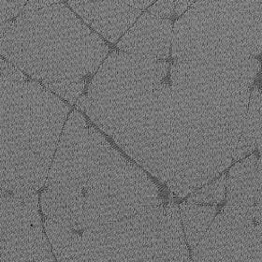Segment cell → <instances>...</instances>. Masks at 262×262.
Returning a JSON list of instances; mask_svg holds the SVG:
<instances>
[{
    "label": "cell",
    "mask_w": 262,
    "mask_h": 262,
    "mask_svg": "<svg viewBox=\"0 0 262 262\" xmlns=\"http://www.w3.org/2000/svg\"><path fill=\"white\" fill-rule=\"evenodd\" d=\"M67 106L38 82H0V188L35 193L46 183Z\"/></svg>",
    "instance_id": "cell-1"
},
{
    "label": "cell",
    "mask_w": 262,
    "mask_h": 262,
    "mask_svg": "<svg viewBox=\"0 0 262 262\" xmlns=\"http://www.w3.org/2000/svg\"><path fill=\"white\" fill-rule=\"evenodd\" d=\"M24 11L0 39V55L42 82L81 81L109 48L64 4Z\"/></svg>",
    "instance_id": "cell-2"
},
{
    "label": "cell",
    "mask_w": 262,
    "mask_h": 262,
    "mask_svg": "<svg viewBox=\"0 0 262 262\" xmlns=\"http://www.w3.org/2000/svg\"><path fill=\"white\" fill-rule=\"evenodd\" d=\"M0 262H56L36 192L0 191Z\"/></svg>",
    "instance_id": "cell-3"
},
{
    "label": "cell",
    "mask_w": 262,
    "mask_h": 262,
    "mask_svg": "<svg viewBox=\"0 0 262 262\" xmlns=\"http://www.w3.org/2000/svg\"><path fill=\"white\" fill-rule=\"evenodd\" d=\"M69 4L111 42H115L140 14L126 1H70Z\"/></svg>",
    "instance_id": "cell-4"
},
{
    "label": "cell",
    "mask_w": 262,
    "mask_h": 262,
    "mask_svg": "<svg viewBox=\"0 0 262 262\" xmlns=\"http://www.w3.org/2000/svg\"><path fill=\"white\" fill-rule=\"evenodd\" d=\"M227 200L240 207L261 206V159L256 155L241 161L226 179Z\"/></svg>",
    "instance_id": "cell-5"
},
{
    "label": "cell",
    "mask_w": 262,
    "mask_h": 262,
    "mask_svg": "<svg viewBox=\"0 0 262 262\" xmlns=\"http://www.w3.org/2000/svg\"><path fill=\"white\" fill-rule=\"evenodd\" d=\"M163 253L166 262H185L190 258L179 208L173 202L169 203L165 208Z\"/></svg>",
    "instance_id": "cell-6"
},
{
    "label": "cell",
    "mask_w": 262,
    "mask_h": 262,
    "mask_svg": "<svg viewBox=\"0 0 262 262\" xmlns=\"http://www.w3.org/2000/svg\"><path fill=\"white\" fill-rule=\"evenodd\" d=\"M255 149H258L261 153V95L258 88H255L252 92L249 109L232 159L238 161L244 159Z\"/></svg>",
    "instance_id": "cell-7"
},
{
    "label": "cell",
    "mask_w": 262,
    "mask_h": 262,
    "mask_svg": "<svg viewBox=\"0 0 262 262\" xmlns=\"http://www.w3.org/2000/svg\"><path fill=\"white\" fill-rule=\"evenodd\" d=\"M179 212L183 230L185 231V238L193 250L202 240L210 225L212 224L217 210L213 206L185 202L181 204Z\"/></svg>",
    "instance_id": "cell-8"
},
{
    "label": "cell",
    "mask_w": 262,
    "mask_h": 262,
    "mask_svg": "<svg viewBox=\"0 0 262 262\" xmlns=\"http://www.w3.org/2000/svg\"><path fill=\"white\" fill-rule=\"evenodd\" d=\"M226 179L227 177L222 175L213 184L207 185L199 191L192 194L187 202L198 204V203H219L224 200L226 192Z\"/></svg>",
    "instance_id": "cell-9"
},
{
    "label": "cell",
    "mask_w": 262,
    "mask_h": 262,
    "mask_svg": "<svg viewBox=\"0 0 262 262\" xmlns=\"http://www.w3.org/2000/svg\"><path fill=\"white\" fill-rule=\"evenodd\" d=\"M42 86L46 89H50L51 91L58 94L62 98H65L67 101L73 104L82 94L84 86L85 81H62V82H42Z\"/></svg>",
    "instance_id": "cell-10"
},
{
    "label": "cell",
    "mask_w": 262,
    "mask_h": 262,
    "mask_svg": "<svg viewBox=\"0 0 262 262\" xmlns=\"http://www.w3.org/2000/svg\"><path fill=\"white\" fill-rule=\"evenodd\" d=\"M27 76L15 66L7 63L0 58V82H22Z\"/></svg>",
    "instance_id": "cell-11"
},
{
    "label": "cell",
    "mask_w": 262,
    "mask_h": 262,
    "mask_svg": "<svg viewBox=\"0 0 262 262\" xmlns=\"http://www.w3.org/2000/svg\"><path fill=\"white\" fill-rule=\"evenodd\" d=\"M26 1H0V22H8L22 12Z\"/></svg>",
    "instance_id": "cell-12"
},
{
    "label": "cell",
    "mask_w": 262,
    "mask_h": 262,
    "mask_svg": "<svg viewBox=\"0 0 262 262\" xmlns=\"http://www.w3.org/2000/svg\"><path fill=\"white\" fill-rule=\"evenodd\" d=\"M175 4L176 1H159L149 9V11L158 18H169L174 12Z\"/></svg>",
    "instance_id": "cell-13"
},
{
    "label": "cell",
    "mask_w": 262,
    "mask_h": 262,
    "mask_svg": "<svg viewBox=\"0 0 262 262\" xmlns=\"http://www.w3.org/2000/svg\"><path fill=\"white\" fill-rule=\"evenodd\" d=\"M58 1H29L26 6L24 7L23 11H38L40 9H43L45 7H48L50 5H53L57 3Z\"/></svg>",
    "instance_id": "cell-14"
},
{
    "label": "cell",
    "mask_w": 262,
    "mask_h": 262,
    "mask_svg": "<svg viewBox=\"0 0 262 262\" xmlns=\"http://www.w3.org/2000/svg\"><path fill=\"white\" fill-rule=\"evenodd\" d=\"M126 3L127 5L130 6L132 9L141 11L147 8L150 4L154 3V1H126Z\"/></svg>",
    "instance_id": "cell-15"
},
{
    "label": "cell",
    "mask_w": 262,
    "mask_h": 262,
    "mask_svg": "<svg viewBox=\"0 0 262 262\" xmlns=\"http://www.w3.org/2000/svg\"><path fill=\"white\" fill-rule=\"evenodd\" d=\"M192 1H176L175 4L174 12L176 15H181L186 11V8L189 5H191Z\"/></svg>",
    "instance_id": "cell-16"
},
{
    "label": "cell",
    "mask_w": 262,
    "mask_h": 262,
    "mask_svg": "<svg viewBox=\"0 0 262 262\" xmlns=\"http://www.w3.org/2000/svg\"><path fill=\"white\" fill-rule=\"evenodd\" d=\"M12 21H8V22H0V39L5 36L6 33L9 31L12 25Z\"/></svg>",
    "instance_id": "cell-17"
},
{
    "label": "cell",
    "mask_w": 262,
    "mask_h": 262,
    "mask_svg": "<svg viewBox=\"0 0 262 262\" xmlns=\"http://www.w3.org/2000/svg\"><path fill=\"white\" fill-rule=\"evenodd\" d=\"M86 106H88V100H86V96H82L81 98L79 99L78 103H77V108L78 109L82 110L83 112H85L86 109Z\"/></svg>",
    "instance_id": "cell-18"
}]
</instances>
